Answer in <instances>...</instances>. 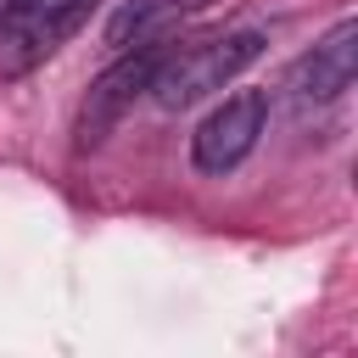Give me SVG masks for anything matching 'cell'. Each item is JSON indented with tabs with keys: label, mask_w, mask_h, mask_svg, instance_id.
<instances>
[{
	"label": "cell",
	"mask_w": 358,
	"mask_h": 358,
	"mask_svg": "<svg viewBox=\"0 0 358 358\" xmlns=\"http://www.w3.org/2000/svg\"><path fill=\"white\" fill-rule=\"evenodd\" d=\"M352 78H358V22L341 17V22H336V28H330V34L291 67L285 90H291L296 106H324V101L347 95Z\"/></svg>",
	"instance_id": "5b68a950"
},
{
	"label": "cell",
	"mask_w": 358,
	"mask_h": 358,
	"mask_svg": "<svg viewBox=\"0 0 358 358\" xmlns=\"http://www.w3.org/2000/svg\"><path fill=\"white\" fill-rule=\"evenodd\" d=\"M263 123H268V95H263V90H235V95H224V101L201 117V129L190 134L196 168H201V173H229V168H241V162L252 157Z\"/></svg>",
	"instance_id": "277c9868"
},
{
	"label": "cell",
	"mask_w": 358,
	"mask_h": 358,
	"mask_svg": "<svg viewBox=\"0 0 358 358\" xmlns=\"http://www.w3.org/2000/svg\"><path fill=\"white\" fill-rule=\"evenodd\" d=\"M95 0H22V11L0 28V78L34 73L45 56H56L84 22Z\"/></svg>",
	"instance_id": "3957f363"
},
{
	"label": "cell",
	"mask_w": 358,
	"mask_h": 358,
	"mask_svg": "<svg viewBox=\"0 0 358 358\" xmlns=\"http://www.w3.org/2000/svg\"><path fill=\"white\" fill-rule=\"evenodd\" d=\"M201 6L213 0H123L112 17H106V45L112 50H129L140 39H157V34H173L185 17H196Z\"/></svg>",
	"instance_id": "8992f818"
},
{
	"label": "cell",
	"mask_w": 358,
	"mask_h": 358,
	"mask_svg": "<svg viewBox=\"0 0 358 358\" xmlns=\"http://www.w3.org/2000/svg\"><path fill=\"white\" fill-rule=\"evenodd\" d=\"M263 45H268V34L252 28V22L246 28H218V34H201V39H179V45H168L145 95L162 112H185V106L218 95L235 73H246L263 56Z\"/></svg>",
	"instance_id": "6da1fadb"
},
{
	"label": "cell",
	"mask_w": 358,
	"mask_h": 358,
	"mask_svg": "<svg viewBox=\"0 0 358 358\" xmlns=\"http://www.w3.org/2000/svg\"><path fill=\"white\" fill-rule=\"evenodd\" d=\"M162 56H168V34L140 39V45H129V50L90 84V95H84V106H78V123H73V145H78V151H95V145L123 123V112L151 90Z\"/></svg>",
	"instance_id": "7a4b0ae2"
},
{
	"label": "cell",
	"mask_w": 358,
	"mask_h": 358,
	"mask_svg": "<svg viewBox=\"0 0 358 358\" xmlns=\"http://www.w3.org/2000/svg\"><path fill=\"white\" fill-rule=\"evenodd\" d=\"M17 11H22V0H0V28H6V22L17 17Z\"/></svg>",
	"instance_id": "52a82bcc"
}]
</instances>
